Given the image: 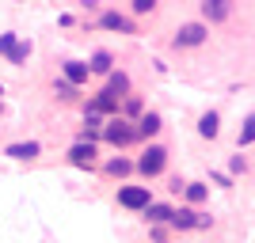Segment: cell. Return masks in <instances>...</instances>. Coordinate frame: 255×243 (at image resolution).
<instances>
[{"label": "cell", "instance_id": "obj_7", "mask_svg": "<svg viewBox=\"0 0 255 243\" xmlns=\"http://www.w3.org/2000/svg\"><path fill=\"white\" fill-rule=\"evenodd\" d=\"M88 114H118V99L111 91H99L92 103H88Z\"/></svg>", "mask_w": 255, "mask_h": 243}, {"label": "cell", "instance_id": "obj_4", "mask_svg": "<svg viewBox=\"0 0 255 243\" xmlns=\"http://www.w3.org/2000/svg\"><path fill=\"white\" fill-rule=\"evenodd\" d=\"M206 23H183L179 31H175V46H202L206 42Z\"/></svg>", "mask_w": 255, "mask_h": 243}, {"label": "cell", "instance_id": "obj_23", "mask_svg": "<svg viewBox=\"0 0 255 243\" xmlns=\"http://www.w3.org/2000/svg\"><path fill=\"white\" fill-rule=\"evenodd\" d=\"M19 42V38H15V34H0V53H4V57H8L11 53V46Z\"/></svg>", "mask_w": 255, "mask_h": 243}, {"label": "cell", "instance_id": "obj_6", "mask_svg": "<svg viewBox=\"0 0 255 243\" xmlns=\"http://www.w3.org/2000/svg\"><path fill=\"white\" fill-rule=\"evenodd\" d=\"M69 160H73L76 167H92V163H96V145H88V141H76V145L69 148Z\"/></svg>", "mask_w": 255, "mask_h": 243}, {"label": "cell", "instance_id": "obj_2", "mask_svg": "<svg viewBox=\"0 0 255 243\" xmlns=\"http://www.w3.org/2000/svg\"><path fill=\"white\" fill-rule=\"evenodd\" d=\"M164 163H168V152H164L160 145H149L145 152H141V160L133 163V167H137L141 175H149V179H152V175H160V171H164Z\"/></svg>", "mask_w": 255, "mask_h": 243}, {"label": "cell", "instance_id": "obj_12", "mask_svg": "<svg viewBox=\"0 0 255 243\" xmlns=\"http://www.w3.org/2000/svg\"><path fill=\"white\" fill-rule=\"evenodd\" d=\"M111 65H115V57H111L107 50H99V53H92V61H88V73L107 76V73H111Z\"/></svg>", "mask_w": 255, "mask_h": 243}, {"label": "cell", "instance_id": "obj_14", "mask_svg": "<svg viewBox=\"0 0 255 243\" xmlns=\"http://www.w3.org/2000/svg\"><path fill=\"white\" fill-rule=\"evenodd\" d=\"M194 221H198L194 209H171V217H168V224H175V228H194Z\"/></svg>", "mask_w": 255, "mask_h": 243}, {"label": "cell", "instance_id": "obj_17", "mask_svg": "<svg viewBox=\"0 0 255 243\" xmlns=\"http://www.w3.org/2000/svg\"><path fill=\"white\" fill-rule=\"evenodd\" d=\"M183 190H187V201H194V205L210 198V190H206L202 182H183Z\"/></svg>", "mask_w": 255, "mask_h": 243}, {"label": "cell", "instance_id": "obj_21", "mask_svg": "<svg viewBox=\"0 0 255 243\" xmlns=\"http://www.w3.org/2000/svg\"><path fill=\"white\" fill-rule=\"evenodd\" d=\"M252 137H255V118L248 114V118H244V129H240V145L248 148V145H252Z\"/></svg>", "mask_w": 255, "mask_h": 243}, {"label": "cell", "instance_id": "obj_9", "mask_svg": "<svg viewBox=\"0 0 255 243\" xmlns=\"http://www.w3.org/2000/svg\"><path fill=\"white\" fill-rule=\"evenodd\" d=\"M88 65H80V61H65V84H73V87H80V84H88Z\"/></svg>", "mask_w": 255, "mask_h": 243}, {"label": "cell", "instance_id": "obj_28", "mask_svg": "<svg viewBox=\"0 0 255 243\" xmlns=\"http://www.w3.org/2000/svg\"><path fill=\"white\" fill-rule=\"evenodd\" d=\"M0 95H4V87H0Z\"/></svg>", "mask_w": 255, "mask_h": 243}, {"label": "cell", "instance_id": "obj_27", "mask_svg": "<svg viewBox=\"0 0 255 243\" xmlns=\"http://www.w3.org/2000/svg\"><path fill=\"white\" fill-rule=\"evenodd\" d=\"M80 4H96V0H80Z\"/></svg>", "mask_w": 255, "mask_h": 243}, {"label": "cell", "instance_id": "obj_3", "mask_svg": "<svg viewBox=\"0 0 255 243\" xmlns=\"http://www.w3.org/2000/svg\"><path fill=\"white\" fill-rule=\"evenodd\" d=\"M149 186H122V190H118V205H122V209H145V205H149Z\"/></svg>", "mask_w": 255, "mask_h": 243}, {"label": "cell", "instance_id": "obj_13", "mask_svg": "<svg viewBox=\"0 0 255 243\" xmlns=\"http://www.w3.org/2000/svg\"><path fill=\"white\" fill-rule=\"evenodd\" d=\"M99 133H103V122H99V114H88L84 118V133H80V141H88V145H96Z\"/></svg>", "mask_w": 255, "mask_h": 243}, {"label": "cell", "instance_id": "obj_22", "mask_svg": "<svg viewBox=\"0 0 255 243\" xmlns=\"http://www.w3.org/2000/svg\"><path fill=\"white\" fill-rule=\"evenodd\" d=\"M53 91H57V99H73V95H76V87L65 84V80H57V84H53Z\"/></svg>", "mask_w": 255, "mask_h": 243}, {"label": "cell", "instance_id": "obj_20", "mask_svg": "<svg viewBox=\"0 0 255 243\" xmlns=\"http://www.w3.org/2000/svg\"><path fill=\"white\" fill-rule=\"evenodd\" d=\"M27 53H31V42H15V46H11V53H8V61L11 65H23V61H27Z\"/></svg>", "mask_w": 255, "mask_h": 243}, {"label": "cell", "instance_id": "obj_26", "mask_svg": "<svg viewBox=\"0 0 255 243\" xmlns=\"http://www.w3.org/2000/svg\"><path fill=\"white\" fill-rule=\"evenodd\" d=\"M126 114H141V99H126Z\"/></svg>", "mask_w": 255, "mask_h": 243}, {"label": "cell", "instance_id": "obj_19", "mask_svg": "<svg viewBox=\"0 0 255 243\" xmlns=\"http://www.w3.org/2000/svg\"><path fill=\"white\" fill-rule=\"evenodd\" d=\"M107 171H111V175H115V179H122V175H129V171H133V163H129V160H111V163H107Z\"/></svg>", "mask_w": 255, "mask_h": 243}, {"label": "cell", "instance_id": "obj_18", "mask_svg": "<svg viewBox=\"0 0 255 243\" xmlns=\"http://www.w3.org/2000/svg\"><path fill=\"white\" fill-rule=\"evenodd\" d=\"M217 122H221V118L213 114H202V122H198V133H202V137H217Z\"/></svg>", "mask_w": 255, "mask_h": 243}, {"label": "cell", "instance_id": "obj_11", "mask_svg": "<svg viewBox=\"0 0 255 243\" xmlns=\"http://www.w3.org/2000/svg\"><path fill=\"white\" fill-rule=\"evenodd\" d=\"M107 27V31H126V34H133V23L126 19V15H118V11H103V19H99Z\"/></svg>", "mask_w": 255, "mask_h": 243}, {"label": "cell", "instance_id": "obj_8", "mask_svg": "<svg viewBox=\"0 0 255 243\" xmlns=\"http://www.w3.org/2000/svg\"><path fill=\"white\" fill-rule=\"evenodd\" d=\"M160 129H164V122H160V114H156V110H145L133 133H137V137H156Z\"/></svg>", "mask_w": 255, "mask_h": 243}, {"label": "cell", "instance_id": "obj_10", "mask_svg": "<svg viewBox=\"0 0 255 243\" xmlns=\"http://www.w3.org/2000/svg\"><path fill=\"white\" fill-rule=\"evenodd\" d=\"M42 152V145L38 141H19V145H8V156L11 160H34Z\"/></svg>", "mask_w": 255, "mask_h": 243}, {"label": "cell", "instance_id": "obj_24", "mask_svg": "<svg viewBox=\"0 0 255 243\" xmlns=\"http://www.w3.org/2000/svg\"><path fill=\"white\" fill-rule=\"evenodd\" d=\"M152 8H156V0H133V11H137V15H149Z\"/></svg>", "mask_w": 255, "mask_h": 243}, {"label": "cell", "instance_id": "obj_15", "mask_svg": "<svg viewBox=\"0 0 255 243\" xmlns=\"http://www.w3.org/2000/svg\"><path fill=\"white\" fill-rule=\"evenodd\" d=\"M107 91H111V95L129 91V76H126V73H107Z\"/></svg>", "mask_w": 255, "mask_h": 243}, {"label": "cell", "instance_id": "obj_1", "mask_svg": "<svg viewBox=\"0 0 255 243\" xmlns=\"http://www.w3.org/2000/svg\"><path fill=\"white\" fill-rule=\"evenodd\" d=\"M99 137H107L115 148H122V145H129V141L137 137V133H133V126H129L126 118H118V114H115V118H111V122L103 126V133H99Z\"/></svg>", "mask_w": 255, "mask_h": 243}, {"label": "cell", "instance_id": "obj_5", "mask_svg": "<svg viewBox=\"0 0 255 243\" xmlns=\"http://www.w3.org/2000/svg\"><path fill=\"white\" fill-rule=\"evenodd\" d=\"M202 15L210 23H225L233 15V0H202Z\"/></svg>", "mask_w": 255, "mask_h": 243}, {"label": "cell", "instance_id": "obj_16", "mask_svg": "<svg viewBox=\"0 0 255 243\" xmlns=\"http://www.w3.org/2000/svg\"><path fill=\"white\" fill-rule=\"evenodd\" d=\"M145 217H149L152 224H164L171 217V205H156V201H149V205H145Z\"/></svg>", "mask_w": 255, "mask_h": 243}, {"label": "cell", "instance_id": "obj_29", "mask_svg": "<svg viewBox=\"0 0 255 243\" xmlns=\"http://www.w3.org/2000/svg\"><path fill=\"white\" fill-rule=\"evenodd\" d=\"M156 243H164V240H156Z\"/></svg>", "mask_w": 255, "mask_h": 243}, {"label": "cell", "instance_id": "obj_25", "mask_svg": "<svg viewBox=\"0 0 255 243\" xmlns=\"http://www.w3.org/2000/svg\"><path fill=\"white\" fill-rule=\"evenodd\" d=\"M233 171H236V175H244V171H248V160L244 156H233Z\"/></svg>", "mask_w": 255, "mask_h": 243}]
</instances>
